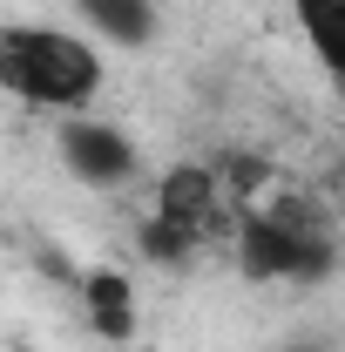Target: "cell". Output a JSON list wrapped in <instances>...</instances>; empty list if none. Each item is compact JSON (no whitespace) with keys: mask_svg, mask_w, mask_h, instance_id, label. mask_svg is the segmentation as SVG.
Returning a JSON list of instances; mask_svg holds the SVG:
<instances>
[{"mask_svg":"<svg viewBox=\"0 0 345 352\" xmlns=\"http://www.w3.org/2000/svg\"><path fill=\"white\" fill-rule=\"evenodd\" d=\"M0 82L27 109L75 116L102 88V54L68 28H7L0 34Z\"/></svg>","mask_w":345,"mask_h":352,"instance_id":"6da1fadb","label":"cell"},{"mask_svg":"<svg viewBox=\"0 0 345 352\" xmlns=\"http://www.w3.org/2000/svg\"><path fill=\"white\" fill-rule=\"evenodd\" d=\"M216 223V170H197V163H183V170L163 176V197H156V217L142 223V251L149 258H190L197 244H203V230Z\"/></svg>","mask_w":345,"mask_h":352,"instance_id":"7a4b0ae2","label":"cell"},{"mask_svg":"<svg viewBox=\"0 0 345 352\" xmlns=\"http://www.w3.org/2000/svg\"><path fill=\"white\" fill-rule=\"evenodd\" d=\"M237 264H244V278H325L332 271V244H325V230H311V223H291V217H244L237 223Z\"/></svg>","mask_w":345,"mask_h":352,"instance_id":"3957f363","label":"cell"},{"mask_svg":"<svg viewBox=\"0 0 345 352\" xmlns=\"http://www.w3.org/2000/svg\"><path fill=\"white\" fill-rule=\"evenodd\" d=\"M54 149H61L68 176H82L95 190H115V183L135 176V142L115 122H61L54 129Z\"/></svg>","mask_w":345,"mask_h":352,"instance_id":"277c9868","label":"cell"},{"mask_svg":"<svg viewBox=\"0 0 345 352\" xmlns=\"http://www.w3.org/2000/svg\"><path fill=\"white\" fill-rule=\"evenodd\" d=\"M82 305H88V325L102 339H135V292L122 271H95L82 278Z\"/></svg>","mask_w":345,"mask_h":352,"instance_id":"5b68a950","label":"cell"},{"mask_svg":"<svg viewBox=\"0 0 345 352\" xmlns=\"http://www.w3.org/2000/svg\"><path fill=\"white\" fill-rule=\"evenodd\" d=\"M75 14L95 34H109L115 47H149L156 41V7L149 0H75Z\"/></svg>","mask_w":345,"mask_h":352,"instance_id":"8992f818","label":"cell"},{"mask_svg":"<svg viewBox=\"0 0 345 352\" xmlns=\"http://www.w3.org/2000/svg\"><path fill=\"white\" fill-rule=\"evenodd\" d=\"M291 14H298L311 54L325 61V75L345 88V0H291Z\"/></svg>","mask_w":345,"mask_h":352,"instance_id":"52a82bcc","label":"cell"},{"mask_svg":"<svg viewBox=\"0 0 345 352\" xmlns=\"http://www.w3.org/2000/svg\"><path fill=\"white\" fill-rule=\"evenodd\" d=\"M285 352H325V346H285Z\"/></svg>","mask_w":345,"mask_h":352,"instance_id":"ba28073f","label":"cell"}]
</instances>
